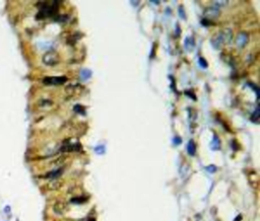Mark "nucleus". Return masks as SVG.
Instances as JSON below:
<instances>
[{
    "mask_svg": "<svg viewBox=\"0 0 260 221\" xmlns=\"http://www.w3.org/2000/svg\"><path fill=\"white\" fill-rule=\"evenodd\" d=\"M58 1H53L52 4H49L48 2H41L39 3V10L38 14H37V17L38 19H44V18H47V17H50V16H53L57 12L58 10Z\"/></svg>",
    "mask_w": 260,
    "mask_h": 221,
    "instance_id": "nucleus-1",
    "label": "nucleus"
},
{
    "mask_svg": "<svg viewBox=\"0 0 260 221\" xmlns=\"http://www.w3.org/2000/svg\"><path fill=\"white\" fill-rule=\"evenodd\" d=\"M231 40H232V30L227 29L219 33L211 39V45L214 49H220L223 46V44L229 43Z\"/></svg>",
    "mask_w": 260,
    "mask_h": 221,
    "instance_id": "nucleus-2",
    "label": "nucleus"
},
{
    "mask_svg": "<svg viewBox=\"0 0 260 221\" xmlns=\"http://www.w3.org/2000/svg\"><path fill=\"white\" fill-rule=\"evenodd\" d=\"M67 81L65 76H48L43 79L45 85H61Z\"/></svg>",
    "mask_w": 260,
    "mask_h": 221,
    "instance_id": "nucleus-3",
    "label": "nucleus"
},
{
    "mask_svg": "<svg viewBox=\"0 0 260 221\" xmlns=\"http://www.w3.org/2000/svg\"><path fill=\"white\" fill-rule=\"evenodd\" d=\"M43 62L46 64V65L49 66H53L55 64L58 63V58L57 55H56L55 52H48L44 55L43 57Z\"/></svg>",
    "mask_w": 260,
    "mask_h": 221,
    "instance_id": "nucleus-4",
    "label": "nucleus"
},
{
    "mask_svg": "<svg viewBox=\"0 0 260 221\" xmlns=\"http://www.w3.org/2000/svg\"><path fill=\"white\" fill-rule=\"evenodd\" d=\"M82 147L79 143H75V144H69V143H65L61 147V151H79L82 150Z\"/></svg>",
    "mask_w": 260,
    "mask_h": 221,
    "instance_id": "nucleus-5",
    "label": "nucleus"
},
{
    "mask_svg": "<svg viewBox=\"0 0 260 221\" xmlns=\"http://www.w3.org/2000/svg\"><path fill=\"white\" fill-rule=\"evenodd\" d=\"M63 173V169H55V170H52V172H50L47 173L46 175H45V178H51V180H55V178H58L60 177L61 175Z\"/></svg>",
    "mask_w": 260,
    "mask_h": 221,
    "instance_id": "nucleus-6",
    "label": "nucleus"
},
{
    "mask_svg": "<svg viewBox=\"0 0 260 221\" xmlns=\"http://www.w3.org/2000/svg\"><path fill=\"white\" fill-rule=\"evenodd\" d=\"M236 42L239 47H244L245 45L248 43V36L244 33H241L238 37H237Z\"/></svg>",
    "mask_w": 260,
    "mask_h": 221,
    "instance_id": "nucleus-7",
    "label": "nucleus"
},
{
    "mask_svg": "<svg viewBox=\"0 0 260 221\" xmlns=\"http://www.w3.org/2000/svg\"><path fill=\"white\" fill-rule=\"evenodd\" d=\"M66 207H67L66 204H64V203H62V202H58V203L55 204V206H54V211H55L57 214H60V215H61V214H63L64 212L66 211Z\"/></svg>",
    "mask_w": 260,
    "mask_h": 221,
    "instance_id": "nucleus-8",
    "label": "nucleus"
},
{
    "mask_svg": "<svg viewBox=\"0 0 260 221\" xmlns=\"http://www.w3.org/2000/svg\"><path fill=\"white\" fill-rule=\"evenodd\" d=\"M194 45H195V42H194V39L192 37H187L185 39V49L187 51H192L194 48Z\"/></svg>",
    "mask_w": 260,
    "mask_h": 221,
    "instance_id": "nucleus-9",
    "label": "nucleus"
},
{
    "mask_svg": "<svg viewBox=\"0 0 260 221\" xmlns=\"http://www.w3.org/2000/svg\"><path fill=\"white\" fill-rule=\"evenodd\" d=\"M187 152L191 156H194L195 153H196V146H195V143L193 140H190L188 142V144H187Z\"/></svg>",
    "mask_w": 260,
    "mask_h": 221,
    "instance_id": "nucleus-10",
    "label": "nucleus"
},
{
    "mask_svg": "<svg viewBox=\"0 0 260 221\" xmlns=\"http://www.w3.org/2000/svg\"><path fill=\"white\" fill-rule=\"evenodd\" d=\"M220 147V139L217 135H213V138H212V141L210 143V148L212 150H219Z\"/></svg>",
    "mask_w": 260,
    "mask_h": 221,
    "instance_id": "nucleus-11",
    "label": "nucleus"
},
{
    "mask_svg": "<svg viewBox=\"0 0 260 221\" xmlns=\"http://www.w3.org/2000/svg\"><path fill=\"white\" fill-rule=\"evenodd\" d=\"M80 78L82 80H88V78H91V71L88 70V69H82L80 70Z\"/></svg>",
    "mask_w": 260,
    "mask_h": 221,
    "instance_id": "nucleus-12",
    "label": "nucleus"
},
{
    "mask_svg": "<svg viewBox=\"0 0 260 221\" xmlns=\"http://www.w3.org/2000/svg\"><path fill=\"white\" fill-rule=\"evenodd\" d=\"M88 201V198L85 197H76V198H72L71 202L74 203V204H82V203H85Z\"/></svg>",
    "mask_w": 260,
    "mask_h": 221,
    "instance_id": "nucleus-13",
    "label": "nucleus"
},
{
    "mask_svg": "<svg viewBox=\"0 0 260 221\" xmlns=\"http://www.w3.org/2000/svg\"><path fill=\"white\" fill-rule=\"evenodd\" d=\"M258 119H259V108H256L255 112H254L252 114V116H251V121L253 123H257L258 122Z\"/></svg>",
    "mask_w": 260,
    "mask_h": 221,
    "instance_id": "nucleus-14",
    "label": "nucleus"
},
{
    "mask_svg": "<svg viewBox=\"0 0 260 221\" xmlns=\"http://www.w3.org/2000/svg\"><path fill=\"white\" fill-rule=\"evenodd\" d=\"M73 109H74V111L76 112V113L82 114V115H85V107H82V106H80V105H75Z\"/></svg>",
    "mask_w": 260,
    "mask_h": 221,
    "instance_id": "nucleus-15",
    "label": "nucleus"
},
{
    "mask_svg": "<svg viewBox=\"0 0 260 221\" xmlns=\"http://www.w3.org/2000/svg\"><path fill=\"white\" fill-rule=\"evenodd\" d=\"M199 64H200V66L202 67V68H207V67H208V64L205 61L204 58H199Z\"/></svg>",
    "mask_w": 260,
    "mask_h": 221,
    "instance_id": "nucleus-16",
    "label": "nucleus"
},
{
    "mask_svg": "<svg viewBox=\"0 0 260 221\" xmlns=\"http://www.w3.org/2000/svg\"><path fill=\"white\" fill-rule=\"evenodd\" d=\"M179 15H180L181 17H182L183 19H185V18H186L185 12H184V8H183L182 6H180V7H179Z\"/></svg>",
    "mask_w": 260,
    "mask_h": 221,
    "instance_id": "nucleus-17",
    "label": "nucleus"
},
{
    "mask_svg": "<svg viewBox=\"0 0 260 221\" xmlns=\"http://www.w3.org/2000/svg\"><path fill=\"white\" fill-rule=\"evenodd\" d=\"M212 22L210 21H208V19H202V21H201V24H203V26H205V27L210 26Z\"/></svg>",
    "mask_w": 260,
    "mask_h": 221,
    "instance_id": "nucleus-18",
    "label": "nucleus"
},
{
    "mask_svg": "<svg viewBox=\"0 0 260 221\" xmlns=\"http://www.w3.org/2000/svg\"><path fill=\"white\" fill-rule=\"evenodd\" d=\"M104 149H105L104 146H99V147L96 148V152L97 153H101V154H102V153H104Z\"/></svg>",
    "mask_w": 260,
    "mask_h": 221,
    "instance_id": "nucleus-19",
    "label": "nucleus"
},
{
    "mask_svg": "<svg viewBox=\"0 0 260 221\" xmlns=\"http://www.w3.org/2000/svg\"><path fill=\"white\" fill-rule=\"evenodd\" d=\"M181 142H182V139L180 138V137H175L174 138V143L176 144V145H179V144H181Z\"/></svg>",
    "mask_w": 260,
    "mask_h": 221,
    "instance_id": "nucleus-20",
    "label": "nucleus"
},
{
    "mask_svg": "<svg viewBox=\"0 0 260 221\" xmlns=\"http://www.w3.org/2000/svg\"><path fill=\"white\" fill-rule=\"evenodd\" d=\"M211 166V167H207V170H208V172H216V170H217L216 166Z\"/></svg>",
    "mask_w": 260,
    "mask_h": 221,
    "instance_id": "nucleus-21",
    "label": "nucleus"
},
{
    "mask_svg": "<svg viewBox=\"0 0 260 221\" xmlns=\"http://www.w3.org/2000/svg\"><path fill=\"white\" fill-rule=\"evenodd\" d=\"M88 221H96V220H95V219H89Z\"/></svg>",
    "mask_w": 260,
    "mask_h": 221,
    "instance_id": "nucleus-22",
    "label": "nucleus"
}]
</instances>
